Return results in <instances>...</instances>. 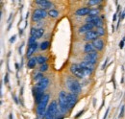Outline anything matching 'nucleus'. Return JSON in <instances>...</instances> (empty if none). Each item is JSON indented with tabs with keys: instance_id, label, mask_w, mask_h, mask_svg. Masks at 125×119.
Returning <instances> with one entry per match:
<instances>
[{
	"instance_id": "obj_22",
	"label": "nucleus",
	"mask_w": 125,
	"mask_h": 119,
	"mask_svg": "<svg viewBox=\"0 0 125 119\" xmlns=\"http://www.w3.org/2000/svg\"><path fill=\"white\" fill-rule=\"evenodd\" d=\"M99 13H100V11H99V9H97V8L91 9V12H90V14H89L88 16H98Z\"/></svg>"
},
{
	"instance_id": "obj_35",
	"label": "nucleus",
	"mask_w": 125,
	"mask_h": 119,
	"mask_svg": "<svg viewBox=\"0 0 125 119\" xmlns=\"http://www.w3.org/2000/svg\"><path fill=\"white\" fill-rule=\"evenodd\" d=\"M23 46H24V43H22V44L20 45V47H19V49H18L19 55H21V54H22V48H23Z\"/></svg>"
},
{
	"instance_id": "obj_43",
	"label": "nucleus",
	"mask_w": 125,
	"mask_h": 119,
	"mask_svg": "<svg viewBox=\"0 0 125 119\" xmlns=\"http://www.w3.org/2000/svg\"><path fill=\"white\" fill-rule=\"evenodd\" d=\"M112 32H113V33L115 32V26H114V25H112Z\"/></svg>"
},
{
	"instance_id": "obj_29",
	"label": "nucleus",
	"mask_w": 125,
	"mask_h": 119,
	"mask_svg": "<svg viewBox=\"0 0 125 119\" xmlns=\"http://www.w3.org/2000/svg\"><path fill=\"white\" fill-rule=\"evenodd\" d=\"M4 83H5V84H8V83H9V75H8V73L5 74V77H4Z\"/></svg>"
},
{
	"instance_id": "obj_12",
	"label": "nucleus",
	"mask_w": 125,
	"mask_h": 119,
	"mask_svg": "<svg viewBox=\"0 0 125 119\" xmlns=\"http://www.w3.org/2000/svg\"><path fill=\"white\" fill-rule=\"evenodd\" d=\"M38 48H39V44L37 42L33 45H29L28 48H27V51H26V57L29 58V59H31L32 55L37 51Z\"/></svg>"
},
{
	"instance_id": "obj_36",
	"label": "nucleus",
	"mask_w": 125,
	"mask_h": 119,
	"mask_svg": "<svg viewBox=\"0 0 125 119\" xmlns=\"http://www.w3.org/2000/svg\"><path fill=\"white\" fill-rule=\"evenodd\" d=\"M109 110H110V108H108V109H107V110H106V113H105V115H104V117H103V119L107 118V116H108V113H109Z\"/></svg>"
},
{
	"instance_id": "obj_13",
	"label": "nucleus",
	"mask_w": 125,
	"mask_h": 119,
	"mask_svg": "<svg viewBox=\"0 0 125 119\" xmlns=\"http://www.w3.org/2000/svg\"><path fill=\"white\" fill-rule=\"evenodd\" d=\"M90 12H91V9H90V8H88V7H83V8L78 9V10L75 12V15H77V16L89 15Z\"/></svg>"
},
{
	"instance_id": "obj_9",
	"label": "nucleus",
	"mask_w": 125,
	"mask_h": 119,
	"mask_svg": "<svg viewBox=\"0 0 125 119\" xmlns=\"http://www.w3.org/2000/svg\"><path fill=\"white\" fill-rule=\"evenodd\" d=\"M99 37H100V36L96 33L95 30H92V31L88 32L87 34H85V40H87V41L93 40V41H94L95 40H97Z\"/></svg>"
},
{
	"instance_id": "obj_40",
	"label": "nucleus",
	"mask_w": 125,
	"mask_h": 119,
	"mask_svg": "<svg viewBox=\"0 0 125 119\" xmlns=\"http://www.w3.org/2000/svg\"><path fill=\"white\" fill-rule=\"evenodd\" d=\"M116 16H117V14L114 15V18H113V20H114V21H115V20H116Z\"/></svg>"
},
{
	"instance_id": "obj_41",
	"label": "nucleus",
	"mask_w": 125,
	"mask_h": 119,
	"mask_svg": "<svg viewBox=\"0 0 125 119\" xmlns=\"http://www.w3.org/2000/svg\"><path fill=\"white\" fill-rule=\"evenodd\" d=\"M125 17V10L123 11V13H122V15H121V19H123Z\"/></svg>"
},
{
	"instance_id": "obj_2",
	"label": "nucleus",
	"mask_w": 125,
	"mask_h": 119,
	"mask_svg": "<svg viewBox=\"0 0 125 119\" xmlns=\"http://www.w3.org/2000/svg\"><path fill=\"white\" fill-rule=\"evenodd\" d=\"M59 109L63 114L66 113L68 110H70L67 102V93L63 90L59 93Z\"/></svg>"
},
{
	"instance_id": "obj_44",
	"label": "nucleus",
	"mask_w": 125,
	"mask_h": 119,
	"mask_svg": "<svg viewBox=\"0 0 125 119\" xmlns=\"http://www.w3.org/2000/svg\"><path fill=\"white\" fill-rule=\"evenodd\" d=\"M9 119H14V118H13V114H12V113L9 115Z\"/></svg>"
},
{
	"instance_id": "obj_3",
	"label": "nucleus",
	"mask_w": 125,
	"mask_h": 119,
	"mask_svg": "<svg viewBox=\"0 0 125 119\" xmlns=\"http://www.w3.org/2000/svg\"><path fill=\"white\" fill-rule=\"evenodd\" d=\"M65 85L67 86V88L71 91V93H74L76 95H78L82 90V87H81L80 83L78 81H76L73 77H68L66 79V84Z\"/></svg>"
},
{
	"instance_id": "obj_24",
	"label": "nucleus",
	"mask_w": 125,
	"mask_h": 119,
	"mask_svg": "<svg viewBox=\"0 0 125 119\" xmlns=\"http://www.w3.org/2000/svg\"><path fill=\"white\" fill-rule=\"evenodd\" d=\"M43 78H44V77H43V74H42V73H37V74H35V76H34V80L37 81V83L40 82L41 80H42Z\"/></svg>"
},
{
	"instance_id": "obj_39",
	"label": "nucleus",
	"mask_w": 125,
	"mask_h": 119,
	"mask_svg": "<svg viewBox=\"0 0 125 119\" xmlns=\"http://www.w3.org/2000/svg\"><path fill=\"white\" fill-rule=\"evenodd\" d=\"M16 71L18 72V70H19V65H18V63H17V62L16 63Z\"/></svg>"
},
{
	"instance_id": "obj_10",
	"label": "nucleus",
	"mask_w": 125,
	"mask_h": 119,
	"mask_svg": "<svg viewBox=\"0 0 125 119\" xmlns=\"http://www.w3.org/2000/svg\"><path fill=\"white\" fill-rule=\"evenodd\" d=\"M44 33V30L42 28H31L30 34L31 37H35L36 39H41Z\"/></svg>"
},
{
	"instance_id": "obj_42",
	"label": "nucleus",
	"mask_w": 125,
	"mask_h": 119,
	"mask_svg": "<svg viewBox=\"0 0 125 119\" xmlns=\"http://www.w3.org/2000/svg\"><path fill=\"white\" fill-rule=\"evenodd\" d=\"M22 33H23V30H22V29H19V32H18V34H19V35L21 36V35H22Z\"/></svg>"
},
{
	"instance_id": "obj_15",
	"label": "nucleus",
	"mask_w": 125,
	"mask_h": 119,
	"mask_svg": "<svg viewBox=\"0 0 125 119\" xmlns=\"http://www.w3.org/2000/svg\"><path fill=\"white\" fill-rule=\"evenodd\" d=\"M93 45H94V48L96 50L101 51L104 48V41L102 40H100V39H97V40H95L93 41Z\"/></svg>"
},
{
	"instance_id": "obj_33",
	"label": "nucleus",
	"mask_w": 125,
	"mask_h": 119,
	"mask_svg": "<svg viewBox=\"0 0 125 119\" xmlns=\"http://www.w3.org/2000/svg\"><path fill=\"white\" fill-rule=\"evenodd\" d=\"M108 60H109V58H107L106 60L104 61V63L102 64V69H105V68H106V65H107V63H108Z\"/></svg>"
},
{
	"instance_id": "obj_8",
	"label": "nucleus",
	"mask_w": 125,
	"mask_h": 119,
	"mask_svg": "<svg viewBox=\"0 0 125 119\" xmlns=\"http://www.w3.org/2000/svg\"><path fill=\"white\" fill-rule=\"evenodd\" d=\"M67 102H68V106H69V109L70 110L74 108V106L77 102V95L74 94V93H67Z\"/></svg>"
},
{
	"instance_id": "obj_16",
	"label": "nucleus",
	"mask_w": 125,
	"mask_h": 119,
	"mask_svg": "<svg viewBox=\"0 0 125 119\" xmlns=\"http://www.w3.org/2000/svg\"><path fill=\"white\" fill-rule=\"evenodd\" d=\"M80 65H81L82 67H84V68H87V69L91 70V71H94V64H92V63H90V62H88V61H86V60L81 61V62H80Z\"/></svg>"
},
{
	"instance_id": "obj_31",
	"label": "nucleus",
	"mask_w": 125,
	"mask_h": 119,
	"mask_svg": "<svg viewBox=\"0 0 125 119\" xmlns=\"http://www.w3.org/2000/svg\"><path fill=\"white\" fill-rule=\"evenodd\" d=\"M124 109H125V106L121 107V110H120V113H119V117H122L123 114H124Z\"/></svg>"
},
{
	"instance_id": "obj_1",
	"label": "nucleus",
	"mask_w": 125,
	"mask_h": 119,
	"mask_svg": "<svg viewBox=\"0 0 125 119\" xmlns=\"http://www.w3.org/2000/svg\"><path fill=\"white\" fill-rule=\"evenodd\" d=\"M49 99H50V95L45 94L43 96V98L42 99V101L38 104V106H37V117H38V119H44Z\"/></svg>"
},
{
	"instance_id": "obj_5",
	"label": "nucleus",
	"mask_w": 125,
	"mask_h": 119,
	"mask_svg": "<svg viewBox=\"0 0 125 119\" xmlns=\"http://www.w3.org/2000/svg\"><path fill=\"white\" fill-rule=\"evenodd\" d=\"M69 70L72 73V75H74L78 79H84L85 78L84 71H83V69H82V67H81L80 64H76V63L71 64L70 67H69Z\"/></svg>"
},
{
	"instance_id": "obj_11",
	"label": "nucleus",
	"mask_w": 125,
	"mask_h": 119,
	"mask_svg": "<svg viewBox=\"0 0 125 119\" xmlns=\"http://www.w3.org/2000/svg\"><path fill=\"white\" fill-rule=\"evenodd\" d=\"M94 24H92V23H86V24H84L83 26H81L79 28L78 33L79 34H87L88 32H90V31H92V30L94 29Z\"/></svg>"
},
{
	"instance_id": "obj_27",
	"label": "nucleus",
	"mask_w": 125,
	"mask_h": 119,
	"mask_svg": "<svg viewBox=\"0 0 125 119\" xmlns=\"http://www.w3.org/2000/svg\"><path fill=\"white\" fill-rule=\"evenodd\" d=\"M36 38L35 37H30L29 38V40H28V46L29 45H33V44H35L36 43Z\"/></svg>"
},
{
	"instance_id": "obj_37",
	"label": "nucleus",
	"mask_w": 125,
	"mask_h": 119,
	"mask_svg": "<svg viewBox=\"0 0 125 119\" xmlns=\"http://www.w3.org/2000/svg\"><path fill=\"white\" fill-rule=\"evenodd\" d=\"M12 25H13V23H12V22H10V24H9V26H8V28H7V31H10L11 27H12Z\"/></svg>"
},
{
	"instance_id": "obj_19",
	"label": "nucleus",
	"mask_w": 125,
	"mask_h": 119,
	"mask_svg": "<svg viewBox=\"0 0 125 119\" xmlns=\"http://www.w3.org/2000/svg\"><path fill=\"white\" fill-rule=\"evenodd\" d=\"M88 59L97 60L98 59V53H97L96 51H94V52H92V53L86 54V56H85V60H88Z\"/></svg>"
},
{
	"instance_id": "obj_38",
	"label": "nucleus",
	"mask_w": 125,
	"mask_h": 119,
	"mask_svg": "<svg viewBox=\"0 0 125 119\" xmlns=\"http://www.w3.org/2000/svg\"><path fill=\"white\" fill-rule=\"evenodd\" d=\"M14 100H15V102H16V104H18V100H17V97H16V95H14Z\"/></svg>"
},
{
	"instance_id": "obj_18",
	"label": "nucleus",
	"mask_w": 125,
	"mask_h": 119,
	"mask_svg": "<svg viewBox=\"0 0 125 119\" xmlns=\"http://www.w3.org/2000/svg\"><path fill=\"white\" fill-rule=\"evenodd\" d=\"M84 51L86 54H89V53H92V52H94L95 51V48L93 45V43H86V45L84 46Z\"/></svg>"
},
{
	"instance_id": "obj_21",
	"label": "nucleus",
	"mask_w": 125,
	"mask_h": 119,
	"mask_svg": "<svg viewBox=\"0 0 125 119\" xmlns=\"http://www.w3.org/2000/svg\"><path fill=\"white\" fill-rule=\"evenodd\" d=\"M37 60H38V63H40V64H45V62H46L47 60V58L46 57H43V56H38L37 57Z\"/></svg>"
},
{
	"instance_id": "obj_25",
	"label": "nucleus",
	"mask_w": 125,
	"mask_h": 119,
	"mask_svg": "<svg viewBox=\"0 0 125 119\" xmlns=\"http://www.w3.org/2000/svg\"><path fill=\"white\" fill-rule=\"evenodd\" d=\"M49 45H50L49 41H43V42L41 44V49H42V50H46L47 48L49 47Z\"/></svg>"
},
{
	"instance_id": "obj_4",
	"label": "nucleus",
	"mask_w": 125,
	"mask_h": 119,
	"mask_svg": "<svg viewBox=\"0 0 125 119\" xmlns=\"http://www.w3.org/2000/svg\"><path fill=\"white\" fill-rule=\"evenodd\" d=\"M58 110H59V105H58L56 100H53L50 103V105L47 107L44 119H55Z\"/></svg>"
},
{
	"instance_id": "obj_14",
	"label": "nucleus",
	"mask_w": 125,
	"mask_h": 119,
	"mask_svg": "<svg viewBox=\"0 0 125 119\" xmlns=\"http://www.w3.org/2000/svg\"><path fill=\"white\" fill-rule=\"evenodd\" d=\"M36 3L38 5H40L42 7V9H43V10L49 9L52 6V3L50 1H47V0H42V1L41 0H38V1H36Z\"/></svg>"
},
{
	"instance_id": "obj_32",
	"label": "nucleus",
	"mask_w": 125,
	"mask_h": 119,
	"mask_svg": "<svg viewBox=\"0 0 125 119\" xmlns=\"http://www.w3.org/2000/svg\"><path fill=\"white\" fill-rule=\"evenodd\" d=\"M84 111H85V110H81V111H79L78 113H77V114H76V115L74 116V118H75V119L79 118V117H80V116H81V115H82V114L84 113Z\"/></svg>"
},
{
	"instance_id": "obj_23",
	"label": "nucleus",
	"mask_w": 125,
	"mask_h": 119,
	"mask_svg": "<svg viewBox=\"0 0 125 119\" xmlns=\"http://www.w3.org/2000/svg\"><path fill=\"white\" fill-rule=\"evenodd\" d=\"M96 33L100 36V37H102V36H104L105 34H106V31H105V29L103 28V27H98V28H96Z\"/></svg>"
},
{
	"instance_id": "obj_17",
	"label": "nucleus",
	"mask_w": 125,
	"mask_h": 119,
	"mask_svg": "<svg viewBox=\"0 0 125 119\" xmlns=\"http://www.w3.org/2000/svg\"><path fill=\"white\" fill-rule=\"evenodd\" d=\"M37 63H38L37 58H36V57H34V58H31V59L28 60V61H27V66H28V68L33 69V68H35V67H36Z\"/></svg>"
},
{
	"instance_id": "obj_20",
	"label": "nucleus",
	"mask_w": 125,
	"mask_h": 119,
	"mask_svg": "<svg viewBox=\"0 0 125 119\" xmlns=\"http://www.w3.org/2000/svg\"><path fill=\"white\" fill-rule=\"evenodd\" d=\"M48 15H49L50 17H52V18H57V17L59 16V12H58L57 10L52 9V10H50V11L48 12Z\"/></svg>"
},
{
	"instance_id": "obj_30",
	"label": "nucleus",
	"mask_w": 125,
	"mask_h": 119,
	"mask_svg": "<svg viewBox=\"0 0 125 119\" xmlns=\"http://www.w3.org/2000/svg\"><path fill=\"white\" fill-rule=\"evenodd\" d=\"M124 42H125V37L123 38V40L119 42V48H120V49H122V48L124 47Z\"/></svg>"
},
{
	"instance_id": "obj_28",
	"label": "nucleus",
	"mask_w": 125,
	"mask_h": 119,
	"mask_svg": "<svg viewBox=\"0 0 125 119\" xmlns=\"http://www.w3.org/2000/svg\"><path fill=\"white\" fill-rule=\"evenodd\" d=\"M48 70V64H42V66H41V68H40V71L41 72H45V71H47Z\"/></svg>"
},
{
	"instance_id": "obj_34",
	"label": "nucleus",
	"mask_w": 125,
	"mask_h": 119,
	"mask_svg": "<svg viewBox=\"0 0 125 119\" xmlns=\"http://www.w3.org/2000/svg\"><path fill=\"white\" fill-rule=\"evenodd\" d=\"M16 35H15V36H13V37L10 39V42H11V43H14V42L16 41Z\"/></svg>"
},
{
	"instance_id": "obj_26",
	"label": "nucleus",
	"mask_w": 125,
	"mask_h": 119,
	"mask_svg": "<svg viewBox=\"0 0 125 119\" xmlns=\"http://www.w3.org/2000/svg\"><path fill=\"white\" fill-rule=\"evenodd\" d=\"M102 3V1H100V0H90V1H88V4L90 5V6H92V5H97V4H101Z\"/></svg>"
},
{
	"instance_id": "obj_6",
	"label": "nucleus",
	"mask_w": 125,
	"mask_h": 119,
	"mask_svg": "<svg viewBox=\"0 0 125 119\" xmlns=\"http://www.w3.org/2000/svg\"><path fill=\"white\" fill-rule=\"evenodd\" d=\"M48 15V13H46L45 10L43 9H36L34 12H33V15H32V20L33 21H40L43 18L46 17V15Z\"/></svg>"
},
{
	"instance_id": "obj_7",
	"label": "nucleus",
	"mask_w": 125,
	"mask_h": 119,
	"mask_svg": "<svg viewBox=\"0 0 125 119\" xmlns=\"http://www.w3.org/2000/svg\"><path fill=\"white\" fill-rule=\"evenodd\" d=\"M48 86H49V79L44 77L42 80H41L40 82H38L35 85V89L37 90H40V91H44L48 88Z\"/></svg>"
}]
</instances>
